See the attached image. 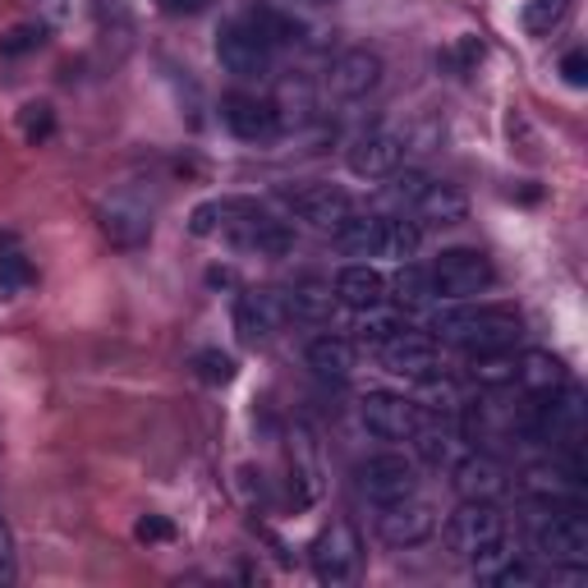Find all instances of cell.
Here are the masks:
<instances>
[{
	"label": "cell",
	"mask_w": 588,
	"mask_h": 588,
	"mask_svg": "<svg viewBox=\"0 0 588 588\" xmlns=\"http://www.w3.org/2000/svg\"><path fill=\"white\" fill-rule=\"evenodd\" d=\"M239 212H249V203H235V199H212V203H199L189 212V230L199 235V239H207V235H216L221 226H230V216H239Z\"/></svg>",
	"instance_id": "f1b7e54d"
},
{
	"label": "cell",
	"mask_w": 588,
	"mask_h": 588,
	"mask_svg": "<svg viewBox=\"0 0 588 588\" xmlns=\"http://www.w3.org/2000/svg\"><path fill=\"white\" fill-rule=\"evenodd\" d=\"M473 575L483 579V584H496V588H515V584H533V571L525 561H519L506 542H496L492 552L483 556H473Z\"/></svg>",
	"instance_id": "44dd1931"
},
{
	"label": "cell",
	"mask_w": 588,
	"mask_h": 588,
	"mask_svg": "<svg viewBox=\"0 0 588 588\" xmlns=\"http://www.w3.org/2000/svg\"><path fill=\"white\" fill-rule=\"evenodd\" d=\"M428 184V176H419V170H405V176L396 180V189H391V199H396V203H413V199H419V189Z\"/></svg>",
	"instance_id": "ab89813d"
},
{
	"label": "cell",
	"mask_w": 588,
	"mask_h": 588,
	"mask_svg": "<svg viewBox=\"0 0 588 588\" xmlns=\"http://www.w3.org/2000/svg\"><path fill=\"white\" fill-rule=\"evenodd\" d=\"M286 207L290 216H299L303 226H313L322 235H336L340 221L350 216V193L336 189V184H303L286 193Z\"/></svg>",
	"instance_id": "30bf717a"
},
{
	"label": "cell",
	"mask_w": 588,
	"mask_h": 588,
	"mask_svg": "<svg viewBox=\"0 0 588 588\" xmlns=\"http://www.w3.org/2000/svg\"><path fill=\"white\" fill-rule=\"evenodd\" d=\"M286 317H290L286 299L272 295V290H249V295H239V303H235V332H239V340H249V345L276 336L280 326H286Z\"/></svg>",
	"instance_id": "9a60e30c"
},
{
	"label": "cell",
	"mask_w": 588,
	"mask_h": 588,
	"mask_svg": "<svg viewBox=\"0 0 588 588\" xmlns=\"http://www.w3.org/2000/svg\"><path fill=\"white\" fill-rule=\"evenodd\" d=\"M33 286V267H28V257L19 253V249H0V295L14 299V295H24Z\"/></svg>",
	"instance_id": "d6a6232c"
},
{
	"label": "cell",
	"mask_w": 588,
	"mask_h": 588,
	"mask_svg": "<svg viewBox=\"0 0 588 588\" xmlns=\"http://www.w3.org/2000/svg\"><path fill=\"white\" fill-rule=\"evenodd\" d=\"M538 552L556 565H588V519L575 511L552 515L538 529Z\"/></svg>",
	"instance_id": "4fadbf2b"
},
{
	"label": "cell",
	"mask_w": 588,
	"mask_h": 588,
	"mask_svg": "<svg viewBox=\"0 0 588 588\" xmlns=\"http://www.w3.org/2000/svg\"><path fill=\"white\" fill-rule=\"evenodd\" d=\"M377 359L386 373H396V377H409V382H423L432 373H442V355H437V340L423 336V332H396L391 340L377 345Z\"/></svg>",
	"instance_id": "ba28073f"
},
{
	"label": "cell",
	"mask_w": 588,
	"mask_h": 588,
	"mask_svg": "<svg viewBox=\"0 0 588 588\" xmlns=\"http://www.w3.org/2000/svg\"><path fill=\"white\" fill-rule=\"evenodd\" d=\"M359 488H363L368 501L391 506V501H405V496L419 492V469H413L409 455L386 451V455H373V460L359 465Z\"/></svg>",
	"instance_id": "8992f818"
},
{
	"label": "cell",
	"mask_w": 588,
	"mask_h": 588,
	"mask_svg": "<svg viewBox=\"0 0 588 588\" xmlns=\"http://www.w3.org/2000/svg\"><path fill=\"white\" fill-rule=\"evenodd\" d=\"M405 161V139L396 129H368L350 147V170L359 180H386L396 176V166Z\"/></svg>",
	"instance_id": "7c38bea8"
},
{
	"label": "cell",
	"mask_w": 588,
	"mask_h": 588,
	"mask_svg": "<svg viewBox=\"0 0 588 588\" xmlns=\"http://www.w3.org/2000/svg\"><path fill=\"white\" fill-rule=\"evenodd\" d=\"M244 24L267 41V47H290V41H299L303 37V24H295L290 14H280V10H272V5H253L249 14H244Z\"/></svg>",
	"instance_id": "d4e9b609"
},
{
	"label": "cell",
	"mask_w": 588,
	"mask_h": 588,
	"mask_svg": "<svg viewBox=\"0 0 588 588\" xmlns=\"http://www.w3.org/2000/svg\"><path fill=\"white\" fill-rule=\"evenodd\" d=\"M405 317L400 313H386L382 303L377 309H359V317H355V332H359V340H373V345H382V340H391L396 332H405Z\"/></svg>",
	"instance_id": "4dcf8cb0"
},
{
	"label": "cell",
	"mask_w": 588,
	"mask_h": 588,
	"mask_svg": "<svg viewBox=\"0 0 588 588\" xmlns=\"http://www.w3.org/2000/svg\"><path fill=\"white\" fill-rule=\"evenodd\" d=\"M28 139H47L51 134V111H47V106H28Z\"/></svg>",
	"instance_id": "b9f144b4"
},
{
	"label": "cell",
	"mask_w": 588,
	"mask_h": 588,
	"mask_svg": "<svg viewBox=\"0 0 588 588\" xmlns=\"http://www.w3.org/2000/svg\"><path fill=\"white\" fill-rule=\"evenodd\" d=\"M413 442H419V455H423V460L428 465H455V460H460V432H455L451 423H428L423 419V428L419 432H413Z\"/></svg>",
	"instance_id": "cb8c5ba5"
},
{
	"label": "cell",
	"mask_w": 588,
	"mask_h": 588,
	"mask_svg": "<svg viewBox=\"0 0 588 588\" xmlns=\"http://www.w3.org/2000/svg\"><path fill=\"white\" fill-rule=\"evenodd\" d=\"M565 10H571V0H525V28L529 33H552L561 19H565Z\"/></svg>",
	"instance_id": "836d02e7"
},
{
	"label": "cell",
	"mask_w": 588,
	"mask_h": 588,
	"mask_svg": "<svg viewBox=\"0 0 588 588\" xmlns=\"http://www.w3.org/2000/svg\"><path fill=\"white\" fill-rule=\"evenodd\" d=\"M309 561H313V575L322 584H332V588L350 584L359 575V538H355V529L350 525H326L317 533V542H313Z\"/></svg>",
	"instance_id": "9c48e42d"
},
{
	"label": "cell",
	"mask_w": 588,
	"mask_h": 588,
	"mask_svg": "<svg viewBox=\"0 0 588 588\" xmlns=\"http://www.w3.org/2000/svg\"><path fill=\"white\" fill-rule=\"evenodd\" d=\"M152 221H157V199H152L143 184H124L116 193H106L101 207H97V226L116 249L147 244Z\"/></svg>",
	"instance_id": "7a4b0ae2"
},
{
	"label": "cell",
	"mask_w": 588,
	"mask_h": 588,
	"mask_svg": "<svg viewBox=\"0 0 588 588\" xmlns=\"http://www.w3.org/2000/svg\"><path fill=\"white\" fill-rule=\"evenodd\" d=\"M451 483L465 501H496L506 492V469L483 451H465L460 460L451 465Z\"/></svg>",
	"instance_id": "2e32d148"
},
{
	"label": "cell",
	"mask_w": 588,
	"mask_h": 588,
	"mask_svg": "<svg viewBox=\"0 0 588 588\" xmlns=\"http://www.w3.org/2000/svg\"><path fill=\"white\" fill-rule=\"evenodd\" d=\"M561 74H565L571 88H584V83H588V56L584 51H571V56L561 60Z\"/></svg>",
	"instance_id": "60d3db41"
},
{
	"label": "cell",
	"mask_w": 588,
	"mask_h": 588,
	"mask_svg": "<svg viewBox=\"0 0 588 588\" xmlns=\"http://www.w3.org/2000/svg\"><path fill=\"white\" fill-rule=\"evenodd\" d=\"M193 373H199L207 386H226V382H235V359L221 355V350H199L193 355Z\"/></svg>",
	"instance_id": "e575fe53"
},
{
	"label": "cell",
	"mask_w": 588,
	"mask_h": 588,
	"mask_svg": "<svg viewBox=\"0 0 588 588\" xmlns=\"http://www.w3.org/2000/svg\"><path fill=\"white\" fill-rule=\"evenodd\" d=\"M377 533H382V542H391V548H419V542H428L432 533H437V515H432V506L419 496L391 501V506H382V515H377Z\"/></svg>",
	"instance_id": "8fae6325"
},
{
	"label": "cell",
	"mask_w": 588,
	"mask_h": 588,
	"mask_svg": "<svg viewBox=\"0 0 588 588\" xmlns=\"http://www.w3.org/2000/svg\"><path fill=\"white\" fill-rule=\"evenodd\" d=\"M139 538L143 542H170L176 529H170V519H161V515H143L139 519Z\"/></svg>",
	"instance_id": "f35d334b"
},
{
	"label": "cell",
	"mask_w": 588,
	"mask_h": 588,
	"mask_svg": "<svg viewBox=\"0 0 588 588\" xmlns=\"http://www.w3.org/2000/svg\"><path fill=\"white\" fill-rule=\"evenodd\" d=\"M221 120L230 134L244 143H267L276 134V106L263 97H249V93H230L221 101Z\"/></svg>",
	"instance_id": "e0dca14e"
},
{
	"label": "cell",
	"mask_w": 588,
	"mask_h": 588,
	"mask_svg": "<svg viewBox=\"0 0 588 588\" xmlns=\"http://www.w3.org/2000/svg\"><path fill=\"white\" fill-rule=\"evenodd\" d=\"M525 332L515 309L506 303H469V299H451V309L432 313V340H446L465 355H492V350H511Z\"/></svg>",
	"instance_id": "6da1fadb"
},
{
	"label": "cell",
	"mask_w": 588,
	"mask_h": 588,
	"mask_svg": "<svg viewBox=\"0 0 588 588\" xmlns=\"http://www.w3.org/2000/svg\"><path fill=\"white\" fill-rule=\"evenodd\" d=\"M309 368L326 382H345L355 373V345L345 336H317L309 345Z\"/></svg>",
	"instance_id": "603a6c76"
},
{
	"label": "cell",
	"mask_w": 588,
	"mask_h": 588,
	"mask_svg": "<svg viewBox=\"0 0 588 588\" xmlns=\"http://www.w3.org/2000/svg\"><path fill=\"white\" fill-rule=\"evenodd\" d=\"M409 212L419 216V221H432V226H455L469 216V199L455 184H442V180H428L419 189V199L409 203Z\"/></svg>",
	"instance_id": "ac0fdd59"
},
{
	"label": "cell",
	"mask_w": 588,
	"mask_h": 588,
	"mask_svg": "<svg viewBox=\"0 0 588 588\" xmlns=\"http://www.w3.org/2000/svg\"><path fill=\"white\" fill-rule=\"evenodd\" d=\"M446 60H451L460 74H469V64L483 60V41H478V37H460V41H455V47L446 51Z\"/></svg>",
	"instance_id": "74e56055"
},
{
	"label": "cell",
	"mask_w": 588,
	"mask_h": 588,
	"mask_svg": "<svg viewBox=\"0 0 588 588\" xmlns=\"http://www.w3.org/2000/svg\"><path fill=\"white\" fill-rule=\"evenodd\" d=\"M473 382L483 386H511L515 382V355L511 350H492V355H473Z\"/></svg>",
	"instance_id": "1f68e13d"
},
{
	"label": "cell",
	"mask_w": 588,
	"mask_h": 588,
	"mask_svg": "<svg viewBox=\"0 0 588 588\" xmlns=\"http://www.w3.org/2000/svg\"><path fill=\"white\" fill-rule=\"evenodd\" d=\"M359 419L377 442H413V432L423 428L428 413L419 400L396 396V391H368L359 400Z\"/></svg>",
	"instance_id": "277c9868"
},
{
	"label": "cell",
	"mask_w": 588,
	"mask_h": 588,
	"mask_svg": "<svg viewBox=\"0 0 588 588\" xmlns=\"http://www.w3.org/2000/svg\"><path fill=\"white\" fill-rule=\"evenodd\" d=\"M244 244L257 249L263 257H286V253L295 249V230H290L286 221H267V216H253Z\"/></svg>",
	"instance_id": "484cf974"
},
{
	"label": "cell",
	"mask_w": 588,
	"mask_h": 588,
	"mask_svg": "<svg viewBox=\"0 0 588 588\" xmlns=\"http://www.w3.org/2000/svg\"><path fill=\"white\" fill-rule=\"evenodd\" d=\"M382 83V56L368 51V47H355L336 56L332 74H326V88H332L340 101H363Z\"/></svg>",
	"instance_id": "5bb4252c"
},
{
	"label": "cell",
	"mask_w": 588,
	"mask_h": 588,
	"mask_svg": "<svg viewBox=\"0 0 588 588\" xmlns=\"http://www.w3.org/2000/svg\"><path fill=\"white\" fill-rule=\"evenodd\" d=\"M161 10H170V14H199L203 0H161Z\"/></svg>",
	"instance_id": "7bdbcfd3"
},
{
	"label": "cell",
	"mask_w": 588,
	"mask_h": 588,
	"mask_svg": "<svg viewBox=\"0 0 588 588\" xmlns=\"http://www.w3.org/2000/svg\"><path fill=\"white\" fill-rule=\"evenodd\" d=\"M423 244V230L413 221H386L382 226V257H391V263H409L413 253H419Z\"/></svg>",
	"instance_id": "f546056e"
},
{
	"label": "cell",
	"mask_w": 588,
	"mask_h": 588,
	"mask_svg": "<svg viewBox=\"0 0 588 588\" xmlns=\"http://www.w3.org/2000/svg\"><path fill=\"white\" fill-rule=\"evenodd\" d=\"M382 226H386V216H355L350 212L332 239L345 257H382Z\"/></svg>",
	"instance_id": "ffe728a7"
},
{
	"label": "cell",
	"mask_w": 588,
	"mask_h": 588,
	"mask_svg": "<svg viewBox=\"0 0 588 588\" xmlns=\"http://www.w3.org/2000/svg\"><path fill=\"white\" fill-rule=\"evenodd\" d=\"M386 290H396V299L405 303V309H423V303L437 295V290H432V272H423L419 263H413V257H409V263H400L396 280H391Z\"/></svg>",
	"instance_id": "83f0119b"
},
{
	"label": "cell",
	"mask_w": 588,
	"mask_h": 588,
	"mask_svg": "<svg viewBox=\"0 0 588 588\" xmlns=\"http://www.w3.org/2000/svg\"><path fill=\"white\" fill-rule=\"evenodd\" d=\"M41 41V28L37 24H19V28H10L5 37H0V51L5 56H24V51H33Z\"/></svg>",
	"instance_id": "d590c367"
},
{
	"label": "cell",
	"mask_w": 588,
	"mask_h": 588,
	"mask_svg": "<svg viewBox=\"0 0 588 588\" xmlns=\"http://www.w3.org/2000/svg\"><path fill=\"white\" fill-rule=\"evenodd\" d=\"M216 60H221V70L235 79H267L272 74V47L244 24V19H235V24L216 33Z\"/></svg>",
	"instance_id": "52a82bcc"
},
{
	"label": "cell",
	"mask_w": 588,
	"mask_h": 588,
	"mask_svg": "<svg viewBox=\"0 0 588 588\" xmlns=\"http://www.w3.org/2000/svg\"><path fill=\"white\" fill-rule=\"evenodd\" d=\"M515 382L525 391H533V396H548V391H565V382H571V377H565L561 359L542 355V350H529V355L515 359Z\"/></svg>",
	"instance_id": "7402d4cb"
},
{
	"label": "cell",
	"mask_w": 588,
	"mask_h": 588,
	"mask_svg": "<svg viewBox=\"0 0 588 588\" xmlns=\"http://www.w3.org/2000/svg\"><path fill=\"white\" fill-rule=\"evenodd\" d=\"M14 575H19L14 533H10V525H5V515H0V588H5V584H14Z\"/></svg>",
	"instance_id": "8d00e7d4"
},
{
	"label": "cell",
	"mask_w": 588,
	"mask_h": 588,
	"mask_svg": "<svg viewBox=\"0 0 588 588\" xmlns=\"http://www.w3.org/2000/svg\"><path fill=\"white\" fill-rule=\"evenodd\" d=\"M336 299L340 303H350V309H377V303L386 299V276L377 267H368V263H355V267H345L336 276Z\"/></svg>",
	"instance_id": "d6986e66"
},
{
	"label": "cell",
	"mask_w": 588,
	"mask_h": 588,
	"mask_svg": "<svg viewBox=\"0 0 588 588\" xmlns=\"http://www.w3.org/2000/svg\"><path fill=\"white\" fill-rule=\"evenodd\" d=\"M446 542L460 561H473V556L492 552L496 542H506V519H501V511L492 506V501H465V506L451 515Z\"/></svg>",
	"instance_id": "3957f363"
},
{
	"label": "cell",
	"mask_w": 588,
	"mask_h": 588,
	"mask_svg": "<svg viewBox=\"0 0 588 588\" xmlns=\"http://www.w3.org/2000/svg\"><path fill=\"white\" fill-rule=\"evenodd\" d=\"M492 263L478 249H446L437 263H432V290L446 295V299H473L492 290Z\"/></svg>",
	"instance_id": "5b68a950"
},
{
	"label": "cell",
	"mask_w": 588,
	"mask_h": 588,
	"mask_svg": "<svg viewBox=\"0 0 588 588\" xmlns=\"http://www.w3.org/2000/svg\"><path fill=\"white\" fill-rule=\"evenodd\" d=\"M286 309H290L295 322L326 326V322H332V309H336V295L332 290H317V286H299V290H290Z\"/></svg>",
	"instance_id": "4316f807"
}]
</instances>
